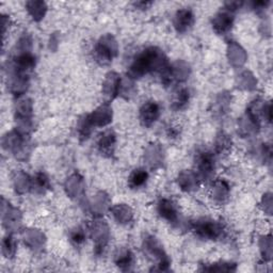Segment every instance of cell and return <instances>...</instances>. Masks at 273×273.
I'll list each match as a JSON object with an SVG mask.
<instances>
[{
  "instance_id": "6da1fadb",
  "label": "cell",
  "mask_w": 273,
  "mask_h": 273,
  "mask_svg": "<svg viewBox=\"0 0 273 273\" xmlns=\"http://www.w3.org/2000/svg\"><path fill=\"white\" fill-rule=\"evenodd\" d=\"M166 66V59L163 54L157 48H148L140 54L135 62L130 66V75L139 77L146 74L148 72H163L165 75L169 72Z\"/></svg>"
},
{
  "instance_id": "7a4b0ae2",
  "label": "cell",
  "mask_w": 273,
  "mask_h": 273,
  "mask_svg": "<svg viewBox=\"0 0 273 273\" xmlns=\"http://www.w3.org/2000/svg\"><path fill=\"white\" fill-rule=\"evenodd\" d=\"M196 234L202 238L216 239L222 234V226L215 221H203L195 224Z\"/></svg>"
},
{
  "instance_id": "3957f363",
  "label": "cell",
  "mask_w": 273,
  "mask_h": 273,
  "mask_svg": "<svg viewBox=\"0 0 273 273\" xmlns=\"http://www.w3.org/2000/svg\"><path fill=\"white\" fill-rule=\"evenodd\" d=\"M196 165L202 174L207 177L215 169V159L209 152H201L196 158Z\"/></svg>"
},
{
  "instance_id": "277c9868",
  "label": "cell",
  "mask_w": 273,
  "mask_h": 273,
  "mask_svg": "<svg viewBox=\"0 0 273 273\" xmlns=\"http://www.w3.org/2000/svg\"><path fill=\"white\" fill-rule=\"evenodd\" d=\"M159 117V106L156 103L145 104L141 109V121L145 126L154 123Z\"/></svg>"
},
{
  "instance_id": "5b68a950",
  "label": "cell",
  "mask_w": 273,
  "mask_h": 273,
  "mask_svg": "<svg viewBox=\"0 0 273 273\" xmlns=\"http://www.w3.org/2000/svg\"><path fill=\"white\" fill-rule=\"evenodd\" d=\"M158 211L160 216L170 222L177 221V209L175 205L169 199H161L158 204Z\"/></svg>"
},
{
  "instance_id": "8992f818",
  "label": "cell",
  "mask_w": 273,
  "mask_h": 273,
  "mask_svg": "<svg viewBox=\"0 0 273 273\" xmlns=\"http://www.w3.org/2000/svg\"><path fill=\"white\" fill-rule=\"evenodd\" d=\"M148 179H149L148 172L142 169H138V170H135L130 174L128 184L130 186V188L139 189L143 187V186L146 184V182H148Z\"/></svg>"
},
{
  "instance_id": "52a82bcc",
  "label": "cell",
  "mask_w": 273,
  "mask_h": 273,
  "mask_svg": "<svg viewBox=\"0 0 273 273\" xmlns=\"http://www.w3.org/2000/svg\"><path fill=\"white\" fill-rule=\"evenodd\" d=\"M193 24V15L190 11H181L176 16V27L179 31L187 30Z\"/></svg>"
},
{
  "instance_id": "ba28073f",
  "label": "cell",
  "mask_w": 273,
  "mask_h": 273,
  "mask_svg": "<svg viewBox=\"0 0 273 273\" xmlns=\"http://www.w3.org/2000/svg\"><path fill=\"white\" fill-rule=\"evenodd\" d=\"M111 137H113L111 136V132H107V134L104 135V137L102 136L101 140H99L98 145L102 153H108V154H111V144H113Z\"/></svg>"
},
{
  "instance_id": "9c48e42d",
  "label": "cell",
  "mask_w": 273,
  "mask_h": 273,
  "mask_svg": "<svg viewBox=\"0 0 273 273\" xmlns=\"http://www.w3.org/2000/svg\"><path fill=\"white\" fill-rule=\"evenodd\" d=\"M188 101H189V92L186 89H183L177 93L174 105L178 109H182L184 106L188 103Z\"/></svg>"
},
{
  "instance_id": "30bf717a",
  "label": "cell",
  "mask_w": 273,
  "mask_h": 273,
  "mask_svg": "<svg viewBox=\"0 0 273 273\" xmlns=\"http://www.w3.org/2000/svg\"><path fill=\"white\" fill-rule=\"evenodd\" d=\"M132 264V254L129 251H125L124 253H122L121 256L118 257L117 261V265L118 266H126V267H128Z\"/></svg>"
},
{
  "instance_id": "8fae6325",
  "label": "cell",
  "mask_w": 273,
  "mask_h": 273,
  "mask_svg": "<svg viewBox=\"0 0 273 273\" xmlns=\"http://www.w3.org/2000/svg\"><path fill=\"white\" fill-rule=\"evenodd\" d=\"M72 241L75 244H81L84 241V233L82 230L75 231L72 234Z\"/></svg>"
}]
</instances>
